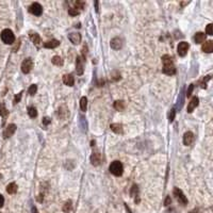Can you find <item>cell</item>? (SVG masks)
<instances>
[{
  "label": "cell",
  "instance_id": "1",
  "mask_svg": "<svg viewBox=\"0 0 213 213\" xmlns=\"http://www.w3.org/2000/svg\"><path fill=\"white\" fill-rule=\"evenodd\" d=\"M109 171L114 176L118 177V176H121L124 173V165L121 164V162H119V161H113L109 166Z\"/></svg>",
  "mask_w": 213,
  "mask_h": 213
},
{
  "label": "cell",
  "instance_id": "2",
  "mask_svg": "<svg viewBox=\"0 0 213 213\" xmlns=\"http://www.w3.org/2000/svg\"><path fill=\"white\" fill-rule=\"evenodd\" d=\"M0 36H1V40H2L4 44L11 45L15 42V35H14L12 30H10V29H4L3 31L1 32Z\"/></svg>",
  "mask_w": 213,
  "mask_h": 213
},
{
  "label": "cell",
  "instance_id": "3",
  "mask_svg": "<svg viewBox=\"0 0 213 213\" xmlns=\"http://www.w3.org/2000/svg\"><path fill=\"white\" fill-rule=\"evenodd\" d=\"M33 68V60L31 58L25 59L23 64H21V72L24 74H29Z\"/></svg>",
  "mask_w": 213,
  "mask_h": 213
},
{
  "label": "cell",
  "instance_id": "4",
  "mask_svg": "<svg viewBox=\"0 0 213 213\" xmlns=\"http://www.w3.org/2000/svg\"><path fill=\"white\" fill-rule=\"evenodd\" d=\"M29 12L33 14L34 16H40L43 13V8L38 2H34L29 7Z\"/></svg>",
  "mask_w": 213,
  "mask_h": 213
},
{
  "label": "cell",
  "instance_id": "5",
  "mask_svg": "<svg viewBox=\"0 0 213 213\" xmlns=\"http://www.w3.org/2000/svg\"><path fill=\"white\" fill-rule=\"evenodd\" d=\"M174 195H175V197L177 198V200L180 202L181 205L184 206V205H186V204H188V199H186V197L184 196L183 192H182L180 189L175 188V189H174Z\"/></svg>",
  "mask_w": 213,
  "mask_h": 213
},
{
  "label": "cell",
  "instance_id": "6",
  "mask_svg": "<svg viewBox=\"0 0 213 213\" xmlns=\"http://www.w3.org/2000/svg\"><path fill=\"white\" fill-rule=\"evenodd\" d=\"M110 46H111V48L114 49V50H119V49H121L123 46H124V40H123L121 37H118V36H117V37H114V38L111 40Z\"/></svg>",
  "mask_w": 213,
  "mask_h": 213
},
{
  "label": "cell",
  "instance_id": "7",
  "mask_svg": "<svg viewBox=\"0 0 213 213\" xmlns=\"http://www.w3.org/2000/svg\"><path fill=\"white\" fill-rule=\"evenodd\" d=\"M189 50V44L186 42H181L177 46V52L180 56H185Z\"/></svg>",
  "mask_w": 213,
  "mask_h": 213
},
{
  "label": "cell",
  "instance_id": "8",
  "mask_svg": "<svg viewBox=\"0 0 213 213\" xmlns=\"http://www.w3.org/2000/svg\"><path fill=\"white\" fill-rule=\"evenodd\" d=\"M83 59L81 56H77L76 59V72L77 75L81 76L84 72V65H83Z\"/></svg>",
  "mask_w": 213,
  "mask_h": 213
},
{
  "label": "cell",
  "instance_id": "9",
  "mask_svg": "<svg viewBox=\"0 0 213 213\" xmlns=\"http://www.w3.org/2000/svg\"><path fill=\"white\" fill-rule=\"evenodd\" d=\"M15 131H16V125L14 124H10L5 128V130H4L3 132V137L4 139H8V137H11L15 133Z\"/></svg>",
  "mask_w": 213,
  "mask_h": 213
},
{
  "label": "cell",
  "instance_id": "10",
  "mask_svg": "<svg viewBox=\"0 0 213 213\" xmlns=\"http://www.w3.org/2000/svg\"><path fill=\"white\" fill-rule=\"evenodd\" d=\"M91 163L94 166H98L101 163V155L99 151H94L91 156Z\"/></svg>",
  "mask_w": 213,
  "mask_h": 213
},
{
  "label": "cell",
  "instance_id": "11",
  "mask_svg": "<svg viewBox=\"0 0 213 213\" xmlns=\"http://www.w3.org/2000/svg\"><path fill=\"white\" fill-rule=\"evenodd\" d=\"M68 40L72 42L74 45H78L80 44L81 42V34L78 32H74V33H69L68 34Z\"/></svg>",
  "mask_w": 213,
  "mask_h": 213
},
{
  "label": "cell",
  "instance_id": "12",
  "mask_svg": "<svg viewBox=\"0 0 213 213\" xmlns=\"http://www.w3.org/2000/svg\"><path fill=\"white\" fill-rule=\"evenodd\" d=\"M193 141H194L193 132H191V131L185 132L184 135H183V144H184L185 146H189V145H191L193 143Z\"/></svg>",
  "mask_w": 213,
  "mask_h": 213
},
{
  "label": "cell",
  "instance_id": "13",
  "mask_svg": "<svg viewBox=\"0 0 213 213\" xmlns=\"http://www.w3.org/2000/svg\"><path fill=\"white\" fill-rule=\"evenodd\" d=\"M30 40H32V43L35 45L37 48L40 47V45H42V40H40V34H37V33H31V34H30Z\"/></svg>",
  "mask_w": 213,
  "mask_h": 213
},
{
  "label": "cell",
  "instance_id": "14",
  "mask_svg": "<svg viewBox=\"0 0 213 213\" xmlns=\"http://www.w3.org/2000/svg\"><path fill=\"white\" fill-rule=\"evenodd\" d=\"M201 50L204 52L207 53H211L213 51V42L212 40H207L206 43L202 44V47H201Z\"/></svg>",
  "mask_w": 213,
  "mask_h": 213
},
{
  "label": "cell",
  "instance_id": "15",
  "mask_svg": "<svg viewBox=\"0 0 213 213\" xmlns=\"http://www.w3.org/2000/svg\"><path fill=\"white\" fill-rule=\"evenodd\" d=\"M198 104H199V99H198L197 97H194V98H192V100L190 101L189 105H188V112H189V113L193 112L194 109L198 106Z\"/></svg>",
  "mask_w": 213,
  "mask_h": 213
},
{
  "label": "cell",
  "instance_id": "16",
  "mask_svg": "<svg viewBox=\"0 0 213 213\" xmlns=\"http://www.w3.org/2000/svg\"><path fill=\"white\" fill-rule=\"evenodd\" d=\"M163 72L169 75V76H172L176 72V67L174 66V64H169V65H164L163 66Z\"/></svg>",
  "mask_w": 213,
  "mask_h": 213
},
{
  "label": "cell",
  "instance_id": "17",
  "mask_svg": "<svg viewBox=\"0 0 213 213\" xmlns=\"http://www.w3.org/2000/svg\"><path fill=\"white\" fill-rule=\"evenodd\" d=\"M59 45H60V42L58 40H48V42L44 43V47L48 49H53V48H56Z\"/></svg>",
  "mask_w": 213,
  "mask_h": 213
},
{
  "label": "cell",
  "instance_id": "18",
  "mask_svg": "<svg viewBox=\"0 0 213 213\" xmlns=\"http://www.w3.org/2000/svg\"><path fill=\"white\" fill-rule=\"evenodd\" d=\"M63 82H64L65 85L72 86L75 84V78L72 77V75H64L63 76Z\"/></svg>",
  "mask_w": 213,
  "mask_h": 213
},
{
  "label": "cell",
  "instance_id": "19",
  "mask_svg": "<svg viewBox=\"0 0 213 213\" xmlns=\"http://www.w3.org/2000/svg\"><path fill=\"white\" fill-rule=\"evenodd\" d=\"M110 128L113 132L117 133V134H123L124 132V129H123V125L121 124H111Z\"/></svg>",
  "mask_w": 213,
  "mask_h": 213
},
{
  "label": "cell",
  "instance_id": "20",
  "mask_svg": "<svg viewBox=\"0 0 213 213\" xmlns=\"http://www.w3.org/2000/svg\"><path fill=\"white\" fill-rule=\"evenodd\" d=\"M194 40L196 44H201L206 40V34L202 32H197L195 35H194Z\"/></svg>",
  "mask_w": 213,
  "mask_h": 213
},
{
  "label": "cell",
  "instance_id": "21",
  "mask_svg": "<svg viewBox=\"0 0 213 213\" xmlns=\"http://www.w3.org/2000/svg\"><path fill=\"white\" fill-rule=\"evenodd\" d=\"M16 191H17V184L15 182H12V183L8 184V186H7V192H8L9 194H15Z\"/></svg>",
  "mask_w": 213,
  "mask_h": 213
},
{
  "label": "cell",
  "instance_id": "22",
  "mask_svg": "<svg viewBox=\"0 0 213 213\" xmlns=\"http://www.w3.org/2000/svg\"><path fill=\"white\" fill-rule=\"evenodd\" d=\"M114 109L117 111H124L125 110V101L124 100H117L114 102Z\"/></svg>",
  "mask_w": 213,
  "mask_h": 213
},
{
  "label": "cell",
  "instance_id": "23",
  "mask_svg": "<svg viewBox=\"0 0 213 213\" xmlns=\"http://www.w3.org/2000/svg\"><path fill=\"white\" fill-rule=\"evenodd\" d=\"M51 62H52L53 64L56 65V66H62L63 65V60H62V58L59 56H54L52 58V60H51Z\"/></svg>",
  "mask_w": 213,
  "mask_h": 213
},
{
  "label": "cell",
  "instance_id": "24",
  "mask_svg": "<svg viewBox=\"0 0 213 213\" xmlns=\"http://www.w3.org/2000/svg\"><path fill=\"white\" fill-rule=\"evenodd\" d=\"M86 107H88V98L86 97H82L80 99V108L81 110L85 112L86 111Z\"/></svg>",
  "mask_w": 213,
  "mask_h": 213
},
{
  "label": "cell",
  "instance_id": "25",
  "mask_svg": "<svg viewBox=\"0 0 213 213\" xmlns=\"http://www.w3.org/2000/svg\"><path fill=\"white\" fill-rule=\"evenodd\" d=\"M162 62H163V64H164V65L173 64V58H172L171 56L165 54V56H162Z\"/></svg>",
  "mask_w": 213,
  "mask_h": 213
},
{
  "label": "cell",
  "instance_id": "26",
  "mask_svg": "<svg viewBox=\"0 0 213 213\" xmlns=\"http://www.w3.org/2000/svg\"><path fill=\"white\" fill-rule=\"evenodd\" d=\"M0 115L2 117H7L9 115L8 109L5 108L4 104H0Z\"/></svg>",
  "mask_w": 213,
  "mask_h": 213
},
{
  "label": "cell",
  "instance_id": "27",
  "mask_svg": "<svg viewBox=\"0 0 213 213\" xmlns=\"http://www.w3.org/2000/svg\"><path fill=\"white\" fill-rule=\"evenodd\" d=\"M28 114L30 117L34 118V117L37 116V111H36V109L34 108V107H30V108L28 109Z\"/></svg>",
  "mask_w": 213,
  "mask_h": 213
},
{
  "label": "cell",
  "instance_id": "28",
  "mask_svg": "<svg viewBox=\"0 0 213 213\" xmlns=\"http://www.w3.org/2000/svg\"><path fill=\"white\" fill-rule=\"evenodd\" d=\"M36 92H37V85L36 84H32L30 85V88H29L28 90V93L31 95V96H33V95H35Z\"/></svg>",
  "mask_w": 213,
  "mask_h": 213
},
{
  "label": "cell",
  "instance_id": "29",
  "mask_svg": "<svg viewBox=\"0 0 213 213\" xmlns=\"http://www.w3.org/2000/svg\"><path fill=\"white\" fill-rule=\"evenodd\" d=\"M70 210H72V201L68 200V201H66V202H65L64 207H63V211L67 213V212H69Z\"/></svg>",
  "mask_w": 213,
  "mask_h": 213
},
{
  "label": "cell",
  "instance_id": "30",
  "mask_svg": "<svg viewBox=\"0 0 213 213\" xmlns=\"http://www.w3.org/2000/svg\"><path fill=\"white\" fill-rule=\"evenodd\" d=\"M68 14L70 16H77V15L80 14V11L76 10L75 8H72V9H68Z\"/></svg>",
  "mask_w": 213,
  "mask_h": 213
},
{
  "label": "cell",
  "instance_id": "31",
  "mask_svg": "<svg viewBox=\"0 0 213 213\" xmlns=\"http://www.w3.org/2000/svg\"><path fill=\"white\" fill-rule=\"evenodd\" d=\"M175 115H176V111H175V109H172V110H171V112H169V123H172V121L175 119Z\"/></svg>",
  "mask_w": 213,
  "mask_h": 213
},
{
  "label": "cell",
  "instance_id": "32",
  "mask_svg": "<svg viewBox=\"0 0 213 213\" xmlns=\"http://www.w3.org/2000/svg\"><path fill=\"white\" fill-rule=\"evenodd\" d=\"M85 3L83 2V1H76L75 2V9H80V10H82V9L84 8Z\"/></svg>",
  "mask_w": 213,
  "mask_h": 213
},
{
  "label": "cell",
  "instance_id": "33",
  "mask_svg": "<svg viewBox=\"0 0 213 213\" xmlns=\"http://www.w3.org/2000/svg\"><path fill=\"white\" fill-rule=\"evenodd\" d=\"M212 28H213L212 24H209L208 26H207L206 32H207V34H208V35H212Z\"/></svg>",
  "mask_w": 213,
  "mask_h": 213
},
{
  "label": "cell",
  "instance_id": "34",
  "mask_svg": "<svg viewBox=\"0 0 213 213\" xmlns=\"http://www.w3.org/2000/svg\"><path fill=\"white\" fill-rule=\"evenodd\" d=\"M193 89H194V84H191L189 86V90L186 91V94H185V95H186L188 97L191 96V95H192V92H193Z\"/></svg>",
  "mask_w": 213,
  "mask_h": 213
},
{
  "label": "cell",
  "instance_id": "35",
  "mask_svg": "<svg viewBox=\"0 0 213 213\" xmlns=\"http://www.w3.org/2000/svg\"><path fill=\"white\" fill-rule=\"evenodd\" d=\"M21 96H23V93H19L18 95H16L15 98H14V104H18L20 101V99H21Z\"/></svg>",
  "mask_w": 213,
  "mask_h": 213
},
{
  "label": "cell",
  "instance_id": "36",
  "mask_svg": "<svg viewBox=\"0 0 213 213\" xmlns=\"http://www.w3.org/2000/svg\"><path fill=\"white\" fill-rule=\"evenodd\" d=\"M42 123H43V125H44V126H47V125H49L50 123H51V119H50L49 117H44Z\"/></svg>",
  "mask_w": 213,
  "mask_h": 213
},
{
  "label": "cell",
  "instance_id": "37",
  "mask_svg": "<svg viewBox=\"0 0 213 213\" xmlns=\"http://www.w3.org/2000/svg\"><path fill=\"white\" fill-rule=\"evenodd\" d=\"M3 205H4V198H3V196L0 194V208H2Z\"/></svg>",
  "mask_w": 213,
  "mask_h": 213
},
{
  "label": "cell",
  "instance_id": "38",
  "mask_svg": "<svg viewBox=\"0 0 213 213\" xmlns=\"http://www.w3.org/2000/svg\"><path fill=\"white\" fill-rule=\"evenodd\" d=\"M171 201H172V200H171V197H169H169H166V200H165L164 205H165V206H169Z\"/></svg>",
  "mask_w": 213,
  "mask_h": 213
}]
</instances>
